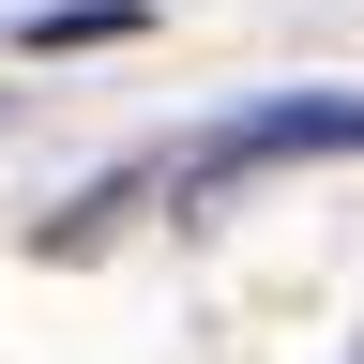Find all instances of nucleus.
<instances>
[{"label": "nucleus", "instance_id": "f257e3e1", "mask_svg": "<svg viewBox=\"0 0 364 364\" xmlns=\"http://www.w3.org/2000/svg\"><path fill=\"white\" fill-rule=\"evenodd\" d=\"M304 152H364V91H289V107L213 122L198 152H167V198H213V182H243V167H304Z\"/></svg>", "mask_w": 364, "mask_h": 364}, {"label": "nucleus", "instance_id": "f03ea898", "mask_svg": "<svg viewBox=\"0 0 364 364\" xmlns=\"http://www.w3.org/2000/svg\"><path fill=\"white\" fill-rule=\"evenodd\" d=\"M107 31H136V0H61V16H31V46H107Z\"/></svg>", "mask_w": 364, "mask_h": 364}]
</instances>
